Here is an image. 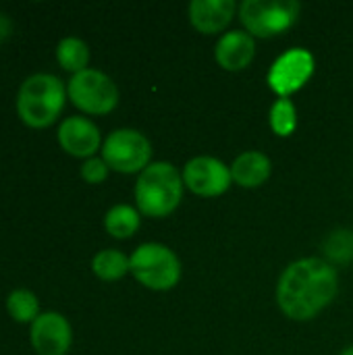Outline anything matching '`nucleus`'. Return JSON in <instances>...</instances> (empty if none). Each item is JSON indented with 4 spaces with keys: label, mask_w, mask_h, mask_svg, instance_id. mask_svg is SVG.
Instances as JSON below:
<instances>
[{
    "label": "nucleus",
    "mask_w": 353,
    "mask_h": 355,
    "mask_svg": "<svg viewBox=\"0 0 353 355\" xmlns=\"http://www.w3.org/2000/svg\"><path fill=\"white\" fill-rule=\"evenodd\" d=\"M337 270L320 258H302L291 262L277 285L281 312L291 320L316 318L337 295Z\"/></svg>",
    "instance_id": "f257e3e1"
},
{
    "label": "nucleus",
    "mask_w": 353,
    "mask_h": 355,
    "mask_svg": "<svg viewBox=\"0 0 353 355\" xmlns=\"http://www.w3.org/2000/svg\"><path fill=\"white\" fill-rule=\"evenodd\" d=\"M64 83L50 73L29 75L17 92V114L31 129H44L56 123L67 102Z\"/></svg>",
    "instance_id": "7ed1b4c3"
},
{
    "label": "nucleus",
    "mask_w": 353,
    "mask_h": 355,
    "mask_svg": "<svg viewBox=\"0 0 353 355\" xmlns=\"http://www.w3.org/2000/svg\"><path fill=\"white\" fill-rule=\"evenodd\" d=\"M108 164L102 160V158H87L83 160L81 164V179L89 185H98V183H104L106 177H108Z\"/></svg>",
    "instance_id": "412c9836"
},
{
    "label": "nucleus",
    "mask_w": 353,
    "mask_h": 355,
    "mask_svg": "<svg viewBox=\"0 0 353 355\" xmlns=\"http://www.w3.org/2000/svg\"><path fill=\"white\" fill-rule=\"evenodd\" d=\"M58 144L60 148L75 156V158H94V154L102 148V135L100 129L94 125V121L85 116H67L58 127Z\"/></svg>",
    "instance_id": "9b49d317"
},
{
    "label": "nucleus",
    "mask_w": 353,
    "mask_h": 355,
    "mask_svg": "<svg viewBox=\"0 0 353 355\" xmlns=\"http://www.w3.org/2000/svg\"><path fill=\"white\" fill-rule=\"evenodd\" d=\"M302 4L295 0H246L239 19L252 37H273L295 25Z\"/></svg>",
    "instance_id": "39448f33"
},
{
    "label": "nucleus",
    "mask_w": 353,
    "mask_h": 355,
    "mask_svg": "<svg viewBox=\"0 0 353 355\" xmlns=\"http://www.w3.org/2000/svg\"><path fill=\"white\" fill-rule=\"evenodd\" d=\"M183 183L196 196L218 198L231 187L233 177H231V168L223 160L212 156H198L185 164Z\"/></svg>",
    "instance_id": "1a4fd4ad"
},
{
    "label": "nucleus",
    "mask_w": 353,
    "mask_h": 355,
    "mask_svg": "<svg viewBox=\"0 0 353 355\" xmlns=\"http://www.w3.org/2000/svg\"><path fill=\"white\" fill-rule=\"evenodd\" d=\"M141 225L139 210L129 204H117L112 206L104 216V229L114 239H129L137 233Z\"/></svg>",
    "instance_id": "2eb2a0df"
},
{
    "label": "nucleus",
    "mask_w": 353,
    "mask_h": 355,
    "mask_svg": "<svg viewBox=\"0 0 353 355\" xmlns=\"http://www.w3.org/2000/svg\"><path fill=\"white\" fill-rule=\"evenodd\" d=\"M29 341L37 355H67L73 343V329L58 312H42L29 329Z\"/></svg>",
    "instance_id": "9d476101"
},
{
    "label": "nucleus",
    "mask_w": 353,
    "mask_h": 355,
    "mask_svg": "<svg viewBox=\"0 0 353 355\" xmlns=\"http://www.w3.org/2000/svg\"><path fill=\"white\" fill-rule=\"evenodd\" d=\"M183 173L171 162H152L135 183V204L139 214L164 218L173 214L183 200Z\"/></svg>",
    "instance_id": "f03ea898"
},
{
    "label": "nucleus",
    "mask_w": 353,
    "mask_h": 355,
    "mask_svg": "<svg viewBox=\"0 0 353 355\" xmlns=\"http://www.w3.org/2000/svg\"><path fill=\"white\" fill-rule=\"evenodd\" d=\"M129 268L137 283L152 291H169L181 281V262L162 243H141L131 254Z\"/></svg>",
    "instance_id": "20e7f679"
},
{
    "label": "nucleus",
    "mask_w": 353,
    "mask_h": 355,
    "mask_svg": "<svg viewBox=\"0 0 353 355\" xmlns=\"http://www.w3.org/2000/svg\"><path fill=\"white\" fill-rule=\"evenodd\" d=\"M270 173H273L270 158L258 150H250V152L239 154L231 164L233 183H237L239 187H246V189H254V187L264 185L268 181Z\"/></svg>",
    "instance_id": "4468645a"
},
{
    "label": "nucleus",
    "mask_w": 353,
    "mask_h": 355,
    "mask_svg": "<svg viewBox=\"0 0 353 355\" xmlns=\"http://www.w3.org/2000/svg\"><path fill=\"white\" fill-rule=\"evenodd\" d=\"M67 96L81 112L96 116L112 112L119 104L117 83L98 69H85L71 75L67 83Z\"/></svg>",
    "instance_id": "423d86ee"
},
{
    "label": "nucleus",
    "mask_w": 353,
    "mask_h": 355,
    "mask_svg": "<svg viewBox=\"0 0 353 355\" xmlns=\"http://www.w3.org/2000/svg\"><path fill=\"white\" fill-rule=\"evenodd\" d=\"M233 0H193L189 4V21L200 33H218L235 17Z\"/></svg>",
    "instance_id": "ddd939ff"
},
{
    "label": "nucleus",
    "mask_w": 353,
    "mask_h": 355,
    "mask_svg": "<svg viewBox=\"0 0 353 355\" xmlns=\"http://www.w3.org/2000/svg\"><path fill=\"white\" fill-rule=\"evenodd\" d=\"M56 60L64 71H71L73 75L81 73L89 64V46L75 35L62 37L56 46Z\"/></svg>",
    "instance_id": "dca6fc26"
},
{
    "label": "nucleus",
    "mask_w": 353,
    "mask_h": 355,
    "mask_svg": "<svg viewBox=\"0 0 353 355\" xmlns=\"http://www.w3.org/2000/svg\"><path fill=\"white\" fill-rule=\"evenodd\" d=\"M341 355H353V345H350V347H345V349L341 352Z\"/></svg>",
    "instance_id": "5701e85b"
},
{
    "label": "nucleus",
    "mask_w": 353,
    "mask_h": 355,
    "mask_svg": "<svg viewBox=\"0 0 353 355\" xmlns=\"http://www.w3.org/2000/svg\"><path fill=\"white\" fill-rule=\"evenodd\" d=\"M6 312L12 320H17L21 324H33L37 320V316L42 314L35 293H31L27 289H15L8 293Z\"/></svg>",
    "instance_id": "a211bd4d"
},
{
    "label": "nucleus",
    "mask_w": 353,
    "mask_h": 355,
    "mask_svg": "<svg viewBox=\"0 0 353 355\" xmlns=\"http://www.w3.org/2000/svg\"><path fill=\"white\" fill-rule=\"evenodd\" d=\"M268 121H270V129L279 137H289L295 131V127H298V110H295V104L289 98H279L270 106Z\"/></svg>",
    "instance_id": "6ab92c4d"
},
{
    "label": "nucleus",
    "mask_w": 353,
    "mask_h": 355,
    "mask_svg": "<svg viewBox=\"0 0 353 355\" xmlns=\"http://www.w3.org/2000/svg\"><path fill=\"white\" fill-rule=\"evenodd\" d=\"M314 73V56L306 48H291L281 54L268 71V87L279 98H289L302 89Z\"/></svg>",
    "instance_id": "6e6552de"
},
{
    "label": "nucleus",
    "mask_w": 353,
    "mask_h": 355,
    "mask_svg": "<svg viewBox=\"0 0 353 355\" xmlns=\"http://www.w3.org/2000/svg\"><path fill=\"white\" fill-rule=\"evenodd\" d=\"M256 56V42L246 29H233L218 37L214 58L225 71H243Z\"/></svg>",
    "instance_id": "f8f14e48"
},
{
    "label": "nucleus",
    "mask_w": 353,
    "mask_h": 355,
    "mask_svg": "<svg viewBox=\"0 0 353 355\" xmlns=\"http://www.w3.org/2000/svg\"><path fill=\"white\" fill-rule=\"evenodd\" d=\"M152 144L137 129H117L102 144V160L117 173H141L152 164Z\"/></svg>",
    "instance_id": "0eeeda50"
},
{
    "label": "nucleus",
    "mask_w": 353,
    "mask_h": 355,
    "mask_svg": "<svg viewBox=\"0 0 353 355\" xmlns=\"http://www.w3.org/2000/svg\"><path fill=\"white\" fill-rule=\"evenodd\" d=\"M92 270L100 281L112 283L123 279L131 268H129V258L119 252V250H102L94 256L92 260Z\"/></svg>",
    "instance_id": "f3484780"
},
{
    "label": "nucleus",
    "mask_w": 353,
    "mask_h": 355,
    "mask_svg": "<svg viewBox=\"0 0 353 355\" xmlns=\"http://www.w3.org/2000/svg\"><path fill=\"white\" fill-rule=\"evenodd\" d=\"M12 33V21L8 19V15L0 12V44Z\"/></svg>",
    "instance_id": "4be33fe9"
},
{
    "label": "nucleus",
    "mask_w": 353,
    "mask_h": 355,
    "mask_svg": "<svg viewBox=\"0 0 353 355\" xmlns=\"http://www.w3.org/2000/svg\"><path fill=\"white\" fill-rule=\"evenodd\" d=\"M322 248L331 262H337V264L353 262V231L341 229V231L331 233Z\"/></svg>",
    "instance_id": "aec40b11"
}]
</instances>
